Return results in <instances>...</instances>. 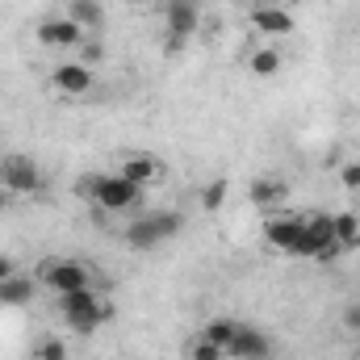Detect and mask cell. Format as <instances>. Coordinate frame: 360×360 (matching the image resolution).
<instances>
[{"mask_svg":"<svg viewBox=\"0 0 360 360\" xmlns=\"http://www.w3.org/2000/svg\"><path fill=\"white\" fill-rule=\"evenodd\" d=\"M0 188H8L13 197L38 193V188H42V168H38V160H30V155H21V151L4 155V160H0Z\"/></svg>","mask_w":360,"mask_h":360,"instance_id":"cell-6","label":"cell"},{"mask_svg":"<svg viewBox=\"0 0 360 360\" xmlns=\"http://www.w3.org/2000/svg\"><path fill=\"white\" fill-rule=\"evenodd\" d=\"M84 34H96L101 25H105V4L101 0H68V8H63Z\"/></svg>","mask_w":360,"mask_h":360,"instance_id":"cell-16","label":"cell"},{"mask_svg":"<svg viewBox=\"0 0 360 360\" xmlns=\"http://www.w3.org/2000/svg\"><path fill=\"white\" fill-rule=\"evenodd\" d=\"M164 25H168V34L188 42L201 25V4L197 0H164Z\"/></svg>","mask_w":360,"mask_h":360,"instance_id":"cell-11","label":"cell"},{"mask_svg":"<svg viewBox=\"0 0 360 360\" xmlns=\"http://www.w3.org/2000/svg\"><path fill=\"white\" fill-rule=\"evenodd\" d=\"M188 360H226V352H222L218 344H210L205 335H197V340L188 344Z\"/></svg>","mask_w":360,"mask_h":360,"instance_id":"cell-22","label":"cell"},{"mask_svg":"<svg viewBox=\"0 0 360 360\" xmlns=\"http://www.w3.org/2000/svg\"><path fill=\"white\" fill-rule=\"evenodd\" d=\"M59 314H63V323H68L72 331L89 335V331H96L101 323L113 319V302L101 297L96 285H92V289H80V293H63V297H59Z\"/></svg>","mask_w":360,"mask_h":360,"instance_id":"cell-2","label":"cell"},{"mask_svg":"<svg viewBox=\"0 0 360 360\" xmlns=\"http://www.w3.org/2000/svg\"><path fill=\"white\" fill-rule=\"evenodd\" d=\"M281 46H256L252 55H248V72L252 76H260V80H269V76H276L281 72Z\"/></svg>","mask_w":360,"mask_h":360,"instance_id":"cell-18","label":"cell"},{"mask_svg":"<svg viewBox=\"0 0 360 360\" xmlns=\"http://www.w3.org/2000/svg\"><path fill=\"white\" fill-rule=\"evenodd\" d=\"M126 4H130V8H151L155 0H126Z\"/></svg>","mask_w":360,"mask_h":360,"instance_id":"cell-28","label":"cell"},{"mask_svg":"<svg viewBox=\"0 0 360 360\" xmlns=\"http://www.w3.org/2000/svg\"><path fill=\"white\" fill-rule=\"evenodd\" d=\"M302 222L306 218H297V214H269L264 218V243H269L272 252L297 256V248H302Z\"/></svg>","mask_w":360,"mask_h":360,"instance_id":"cell-9","label":"cell"},{"mask_svg":"<svg viewBox=\"0 0 360 360\" xmlns=\"http://www.w3.org/2000/svg\"><path fill=\"white\" fill-rule=\"evenodd\" d=\"M34 360H68V344L59 335H38L34 340Z\"/></svg>","mask_w":360,"mask_h":360,"instance_id":"cell-20","label":"cell"},{"mask_svg":"<svg viewBox=\"0 0 360 360\" xmlns=\"http://www.w3.org/2000/svg\"><path fill=\"white\" fill-rule=\"evenodd\" d=\"M38 297V281L25 272H13L0 281V306H30Z\"/></svg>","mask_w":360,"mask_h":360,"instance_id":"cell-14","label":"cell"},{"mask_svg":"<svg viewBox=\"0 0 360 360\" xmlns=\"http://www.w3.org/2000/svg\"><path fill=\"white\" fill-rule=\"evenodd\" d=\"M235 331H239V323H235V319H214V323H205V331H201V335L226 352V348H231V340H235Z\"/></svg>","mask_w":360,"mask_h":360,"instance_id":"cell-19","label":"cell"},{"mask_svg":"<svg viewBox=\"0 0 360 360\" xmlns=\"http://www.w3.org/2000/svg\"><path fill=\"white\" fill-rule=\"evenodd\" d=\"M101 59H105V42H101V38H84V46H80V63L96 68Z\"/></svg>","mask_w":360,"mask_h":360,"instance_id":"cell-23","label":"cell"},{"mask_svg":"<svg viewBox=\"0 0 360 360\" xmlns=\"http://www.w3.org/2000/svg\"><path fill=\"white\" fill-rule=\"evenodd\" d=\"M340 180H344V188H360V164H356V160L340 168Z\"/></svg>","mask_w":360,"mask_h":360,"instance_id":"cell-24","label":"cell"},{"mask_svg":"<svg viewBox=\"0 0 360 360\" xmlns=\"http://www.w3.org/2000/svg\"><path fill=\"white\" fill-rule=\"evenodd\" d=\"M285 197H289V184H285L281 176L252 180V205H260V210H281Z\"/></svg>","mask_w":360,"mask_h":360,"instance_id":"cell-15","label":"cell"},{"mask_svg":"<svg viewBox=\"0 0 360 360\" xmlns=\"http://www.w3.org/2000/svg\"><path fill=\"white\" fill-rule=\"evenodd\" d=\"M34 281L46 285L55 297L63 293H80V289H92V269L80 264V260H42L34 269Z\"/></svg>","mask_w":360,"mask_h":360,"instance_id":"cell-4","label":"cell"},{"mask_svg":"<svg viewBox=\"0 0 360 360\" xmlns=\"http://www.w3.org/2000/svg\"><path fill=\"white\" fill-rule=\"evenodd\" d=\"M252 30L264 34V38H289L297 30V21L281 4H260V8H252Z\"/></svg>","mask_w":360,"mask_h":360,"instance_id":"cell-12","label":"cell"},{"mask_svg":"<svg viewBox=\"0 0 360 360\" xmlns=\"http://www.w3.org/2000/svg\"><path fill=\"white\" fill-rule=\"evenodd\" d=\"M13 272H17V264H13L8 256H0V281H4V276H13Z\"/></svg>","mask_w":360,"mask_h":360,"instance_id":"cell-26","label":"cell"},{"mask_svg":"<svg viewBox=\"0 0 360 360\" xmlns=\"http://www.w3.org/2000/svg\"><path fill=\"white\" fill-rule=\"evenodd\" d=\"M226 356H231V360H269L272 356V340L260 331V327L239 323V331H235V340H231Z\"/></svg>","mask_w":360,"mask_h":360,"instance_id":"cell-10","label":"cell"},{"mask_svg":"<svg viewBox=\"0 0 360 360\" xmlns=\"http://www.w3.org/2000/svg\"><path fill=\"white\" fill-rule=\"evenodd\" d=\"M76 193L89 197L101 214H130L143 205V188L130 184L122 172H89L76 180Z\"/></svg>","mask_w":360,"mask_h":360,"instance_id":"cell-1","label":"cell"},{"mask_svg":"<svg viewBox=\"0 0 360 360\" xmlns=\"http://www.w3.org/2000/svg\"><path fill=\"white\" fill-rule=\"evenodd\" d=\"M84 38H89V34H84L68 13H55V17H42V21H38V42H42L46 51H80Z\"/></svg>","mask_w":360,"mask_h":360,"instance_id":"cell-8","label":"cell"},{"mask_svg":"<svg viewBox=\"0 0 360 360\" xmlns=\"http://www.w3.org/2000/svg\"><path fill=\"white\" fill-rule=\"evenodd\" d=\"M180 226H184V218H180L176 210H151V214H139L126 226V243L134 252H151V248L168 243L172 235H180Z\"/></svg>","mask_w":360,"mask_h":360,"instance_id":"cell-3","label":"cell"},{"mask_svg":"<svg viewBox=\"0 0 360 360\" xmlns=\"http://www.w3.org/2000/svg\"><path fill=\"white\" fill-rule=\"evenodd\" d=\"M297 256H306V260H335V256H344L340 243H335L331 214H310L302 222V248H297Z\"/></svg>","mask_w":360,"mask_h":360,"instance_id":"cell-5","label":"cell"},{"mask_svg":"<svg viewBox=\"0 0 360 360\" xmlns=\"http://www.w3.org/2000/svg\"><path fill=\"white\" fill-rule=\"evenodd\" d=\"M344 327H348V331H360V302H352V306L344 310Z\"/></svg>","mask_w":360,"mask_h":360,"instance_id":"cell-25","label":"cell"},{"mask_svg":"<svg viewBox=\"0 0 360 360\" xmlns=\"http://www.w3.org/2000/svg\"><path fill=\"white\" fill-rule=\"evenodd\" d=\"M117 172L130 180V184L147 188V184H160V176H164V164H160L155 155H147V151H130V155H122Z\"/></svg>","mask_w":360,"mask_h":360,"instance_id":"cell-13","label":"cell"},{"mask_svg":"<svg viewBox=\"0 0 360 360\" xmlns=\"http://www.w3.org/2000/svg\"><path fill=\"white\" fill-rule=\"evenodd\" d=\"M331 226H335V243H340V252H356L360 248V210L331 214Z\"/></svg>","mask_w":360,"mask_h":360,"instance_id":"cell-17","label":"cell"},{"mask_svg":"<svg viewBox=\"0 0 360 360\" xmlns=\"http://www.w3.org/2000/svg\"><path fill=\"white\" fill-rule=\"evenodd\" d=\"M51 89L59 92V96H68V101H84V96L96 92V72H92L89 63H80V59L59 63L51 72Z\"/></svg>","mask_w":360,"mask_h":360,"instance_id":"cell-7","label":"cell"},{"mask_svg":"<svg viewBox=\"0 0 360 360\" xmlns=\"http://www.w3.org/2000/svg\"><path fill=\"white\" fill-rule=\"evenodd\" d=\"M226 188H231L226 180H210V184L201 188V210H205V214L222 210V201H226Z\"/></svg>","mask_w":360,"mask_h":360,"instance_id":"cell-21","label":"cell"},{"mask_svg":"<svg viewBox=\"0 0 360 360\" xmlns=\"http://www.w3.org/2000/svg\"><path fill=\"white\" fill-rule=\"evenodd\" d=\"M8 201H13V193H8V188H0V214L8 210Z\"/></svg>","mask_w":360,"mask_h":360,"instance_id":"cell-27","label":"cell"}]
</instances>
